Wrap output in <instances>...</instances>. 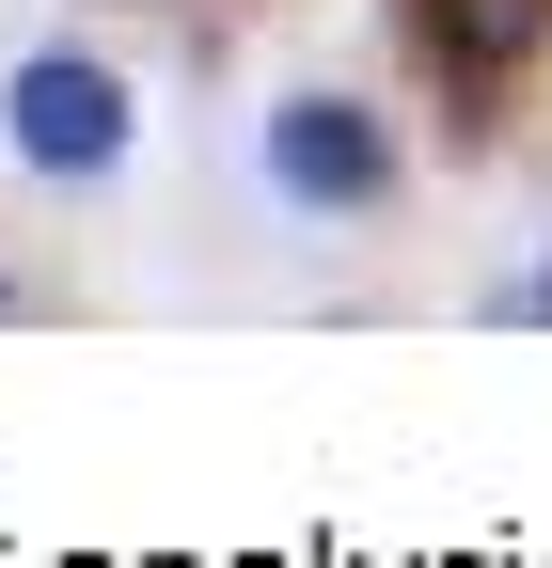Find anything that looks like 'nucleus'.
Here are the masks:
<instances>
[{
  "mask_svg": "<svg viewBox=\"0 0 552 568\" xmlns=\"http://www.w3.org/2000/svg\"><path fill=\"white\" fill-rule=\"evenodd\" d=\"M237 174L285 237L379 253L427 205V111H410V80H364V63H268L237 111Z\"/></svg>",
  "mask_w": 552,
  "mask_h": 568,
  "instance_id": "nucleus-1",
  "label": "nucleus"
},
{
  "mask_svg": "<svg viewBox=\"0 0 552 568\" xmlns=\"http://www.w3.org/2000/svg\"><path fill=\"white\" fill-rule=\"evenodd\" d=\"M379 63L410 80L427 142L505 159L552 111V0H379Z\"/></svg>",
  "mask_w": 552,
  "mask_h": 568,
  "instance_id": "nucleus-3",
  "label": "nucleus"
},
{
  "mask_svg": "<svg viewBox=\"0 0 552 568\" xmlns=\"http://www.w3.org/2000/svg\"><path fill=\"white\" fill-rule=\"evenodd\" d=\"M458 316H473V332H552V237H521L505 268H473Z\"/></svg>",
  "mask_w": 552,
  "mask_h": 568,
  "instance_id": "nucleus-4",
  "label": "nucleus"
},
{
  "mask_svg": "<svg viewBox=\"0 0 552 568\" xmlns=\"http://www.w3.org/2000/svg\"><path fill=\"white\" fill-rule=\"evenodd\" d=\"M63 301H48V268H32V237L17 222H0V332H48Z\"/></svg>",
  "mask_w": 552,
  "mask_h": 568,
  "instance_id": "nucleus-5",
  "label": "nucleus"
},
{
  "mask_svg": "<svg viewBox=\"0 0 552 568\" xmlns=\"http://www.w3.org/2000/svg\"><path fill=\"white\" fill-rule=\"evenodd\" d=\"M143 159H159V95H143V63L111 32L48 17V32L0 48V174L32 205H126Z\"/></svg>",
  "mask_w": 552,
  "mask_h": 568,
  "instance_id": "nucleus-2",
  "label": "nucleus"
}]
</instances>
